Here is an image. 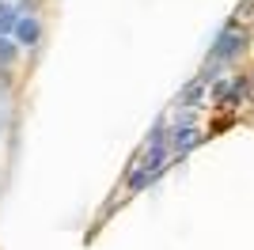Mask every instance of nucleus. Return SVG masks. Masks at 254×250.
Segmentation results:
<instances>
[{
  "mask_svg": "<svg viewBox=\"0 0 254 250\" xmlns=\"http://www.w3.org/2000/svg\"><path fill=\"white\" fill-rule=\"evenodd\" d=\"M0 103H4V83H0Z\"/></svg>",
  "mask_w": 254,
  "mask_h": 250,
  "instance_id": "39448f33",
  "label": "nucleus"
},
{
  "mask_svg": "<svg viewBox=\"0 0 254 250\" xmlns=\"http://www.w3.org/2000/svg\"><path fill=\"white\" fill-rule=\"evenodd\" d=\"M15 19H19V8H15V4H8V0H0V34H11Z\"/></svg>",
  "mask_w": 254,
  "mask_h": 250,
  "instance_id": "20e7f679",
  "label": "nucleus"
},
{
  "mask_svg": "<svg viewBox=\"0 0 254 250\" xmlns=\"http://www.w3.org/2000/svg\"><path fill=\"white\" fill-rule=\"evenodd\" d=\"M19 46L11 34H0V68H11V64H19Z\"/></svg>",
  "mask_w": 254,
  "mask_h": 250,
  "instance_id": "7ed1b4c3",
  "label": "nucleus"
},
{
  "mask_svg": "<svg viewBox=\"0 0 254 250\" xmlns=\"http://www.w3.org/2000/svg\"><path fill=\"white\" fill-rule=\"evenodd\" d=\"M11 38H15L19 50H34V46L42 42V19H38V15H19L15 27H11Z\"/></svg>",
  "mask_w": 254,
  "mask_h": 250,
  "instance_id": "f03ea898",
  "label": "nucleus"
},
{
  "mask_svg": "<svg viewBox=\"0 0 254 250\" xmlns=\"http://www.w3.org/2000/svg\"><path fill=\"white\" fill-rule=\"evenodd\" d=\"M247 50V31L239 27L235 31V23H228L220 34H216V42H212V50H209V61H205V68H201V76L197 80H212V76L220 72V64H228V61H235L239 53Z\"/></svg>",
  "mask_w": 254,
  "mask_h": 250,
  "instance_id": "f257e3e1",
  "label": "nucleus"
}]
</instances>
